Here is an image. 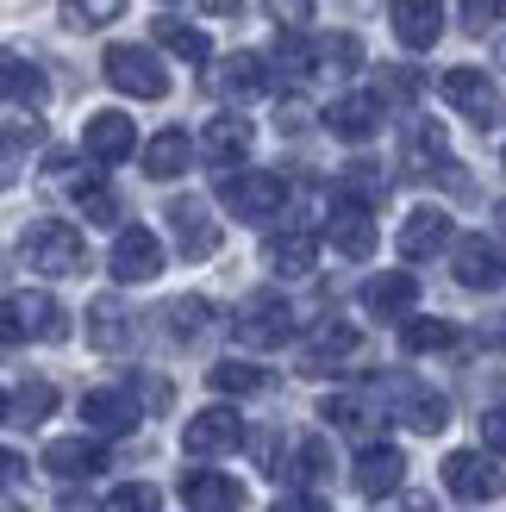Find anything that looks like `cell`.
Listing matches in <instances>:
<instances>
[{"instance_id":"obj_1","label":"cell","mask_w":506,"mask_h":512,"mask_svg":"<svg viewBox=\"0 0 506 512\" xmlns=\"http://www.w3.org/2000/svg\"><path fill=\"white\" fill-rule=\"evenodd\" d=\"M369 400L382 406V419H400L407 431H425V438H438L450 425V400L432 388V381H413V375H375Z\"/></svg>"},{"instance_id":"obj_2","label":"cell","mask_w":506,"mask_h":512,"mask_svg":"<svg viewBox=\"0 0 506 512\" xmlns=\"http://www.w3.org/2000/svg\"><path fill=\"white\" fill-rule=\"evenodd\" d=\"M19 256L44 281H69V275L88 269V238L75 232L69 219H32V225H25V238H19Z\"/></svg>"},{"instance_id":"obj_3","label":"cell","mask_w":506,"mask_h":512,"mask_svg":"<svg viewBox=\"0 0 506 512\" xmlns=\"http://www.w3.org/2000/svg\"><path fill=\"white\" fill-rule=\"evenodd\" d=\"M69 338V313L44 288H19L0 300V344H57Z\"/></svg>"},{"instance_id":"obj_4","label":"cell","mask_w":506,"mask_h":512,"mask_svg":"<svg viewBox=\"0 0 506 512\" xmlns=\"http://www.w3.org/2000/svg\"><path fill=\"white\" fill-rule=\"evenodd\" d=\"M219 200H225V213L232 219H250V225H263L288 207V182L275 169H232L219 182Z\"/></svg>"},{"instance_id":"obj_5","label":"cell","mask_w":506,"mask_h":512,"mask_svg":"<svg viewBox=\"0 0 506 512\" xmlns=\"http://www.w3.org/2000/svg\"><path fill=\"white\" fill-rule=\"evenodd\" d=\"M100 69H107V82L119 94H132V100H163L169 94V69H163V57L150 44H107Z\"/></svg>"},{"instance_id":"obj_6","label":"cell","mask_w":506,"mask_h":512,"mask_svg":"<svg viewBox=\"0 0 506 512\" xmlns=\"http://www.w3.org/2000/svg\"><path fill=\"white\" fill-rule=\"evenodd\" d=\"M232 338L250 344V350H282V344L294 338V306H288L282 294H250V300H238Z\"/></svg>"},{"instance_id":"obj_7","label":"cell","mask_w":506,"mask_h":512,"mask_svg":"<svg viewBox=\"0 0 506 512\" xmlns=\"http://www.w3.org/2000/svg\"><path fill=\"white\" fill-rule=\"evenodd\" d=\"M438 94H444L463 119L482 125V132H494V125L506 119V100H500V88H494L488 69H469V63H463V69H444V75H438Z\"/></svg>"},{"instance_id":"obj_8","label":"cell","mask_w":506,"mask_h":512,"mask_svg":"<svg viewBox=\"0 0 506 512\" xmlns=\"http://www.w3.org/2000/svg\"><path fill=\"white\" fill-rule=\"evenodd\" d=\"M438 481H444V488L457 494L463 506H494V500L506 494L500 463H494V456H482V450H450L444 469H438Z\"/></svg>"},{"instance_id":"obj_9","label":"cell","mask_w":506,"mask_h":512,"mask_svg":"<svg viewBox=\"0 0 506 512\" xmlns=\"http://www.w3.org/2000/svg\"><path fill=\"white\" fill-rule=\"evenodd\" d=\"M138 419H144V400L125 388V381H107V388H88V394H82V425L94 431L100 444H107V438H125V431H138Z\"/></svg>"},{"instance_id":"obj_10","label":"cell","mask_w":506,"mask_h":512,"mask_svg":"<svg viewBox=\"0 0 506 512\" xmlns=\"http://www.w3.org/2000/svg\"><path fill=\"white\" fill-rule=\"evenodd\" d=\"M450 269H457V281L469 294H494L506 288V250L482 232H463V238H450Z\"/></svg>"},{"instance_id":"obj_11","label":"cell","mask_w":506,"mask_h":512,"mask_svg":"<svg viewBox=\"0 0 506 512\" xmlns=\"http://www.w3.org/2000/svg\"><path fill=\"white\" fill-rule=\"evenodd\" d=\"M169 232H175V250H182V263H207V256L219 250V219L207 213V200H194V194H175L169 207Z\"/></svg>"},{"instance_id":"obj_12","label":"cell","mask_w":506,"mask_h":512,"mask_svg":"<svg viewBox=\"0 0 506 512\" xmlns=\"http://www.w3.org/2000/svg\"><path fill=\"white\" fill-rule=\"evenodd\" d=\"M107 275L113 281H157L163 275V244L150 225H119V238L107 250Z\"/></svg>"},{"instance_id":"obj_13","label":"cell","mask_w":506,"mask_h":512,"mask_svg":"<svg viewBox=\"0 0 506 512\" xmlns=\"http://www.w3.org/2000/svg\"><path fill=\"white\" fill-rule=\"evenodd\" d=\"M325 238H332L338 256H350V263H363V256L375 250V207H363V200H350L332 188V213H325Z\"/></svg>"},{"instance_id":"obj_14","label":"cell","mask_w":506,"mask_h":512,"mask_svg":"<svg viewBox=\"0 0 506 512\" xmlns=\"http://www.w3.org/2000/svg\"><path fill=\"white\" fill-rule=\"evenodd\" d=\"M244 444V419L238 406H207V413H194L182 425V450L188 456H232Z\"/></svg>"},{"instance_id":"obj_15","label":"cell","mask_w":506,"mask_h":512,"mask_svg":"<svg viewBox=\"0 0 506 512\" xmlns=\"http://www.w3.org/2000/svg\"><path fill=\"white\" fill-rule=\"evenodd\" d=\"M450 238H457V225H450L444 207H413L407 219H400V232H394V244H400L407 263H425V256L450 250Z\"/></svg>"},{"instance_id":"obj_16","label":"cell","mask_w":506,"mask_h":512,"mask_svg":"<svg viewBox=\"0 0 506 512\" xmlns=\"http://www.w3.org/2000/svg\"><path fill=\"white\" fill-rule=\"evenodd\" d=\"M82 150L100 163V169H113V163H125L138 150V125H132V113H94L88 125H82Z\"/></svg>"},{"instance_id":"obj_17","label":"cell","mask_w":506,"mask_h":512,"mask_svg":"<svg viewBox=\"0 0 506 512\" xmlns=\"http://www.w3.org/2000/svg\"><path fill=\"white\" fill-rule=\"evenodd\" d=\"M250 144H257V132H250V119L244 113H219V119H207V132H200V157H207L213 169H244V157H250Z\"/></svg>"},{"instance_id":"obj_18","label":"cell","mask_w":506,"mask_h":512,"mask_svg":"<svg viewBox=\"0 0 506 512\" xmlns=\"http://www.w3.org/2000/svg\"><path fill=\"white\" fill-rule=\"evenodd\" d=\"M207 88L219 100H257V94H269V63L257 57V50H232V57L207 75Z\"/></svg>"},{"instance_id":"obj_19","label":"cell","mask_w":506,"mask_h":512,"mask_svg":"<svg viewBox=\"0 0 506 512\" xmlns=\"http://www.w3.org/2000/svg\"><path fill=\"white\" fill-rule=\"evenodd\" d=\"M325 125H332V138H344V144H369L375 132H382V94H344V100H332L325 107Z\"/></svg>"},{"instance_id":"obj_20","label":"cell","mask_w":506,"mask_h":512,"mask_svg":"<svg viewBox=\"0 0 506 512\" xmlns=\"http://www.w3.org/2000/svg\"><path fill=\"white\" fill-rule=\"evenodd\" d=\"M44 469L57 481H94L107 469V444L100 438H50L44 444Z\"/></svg>"},{"instance_id":"obj_21","label":"cell","mask_w":506,"mask_h":512,"mask_svg":"<svg viewBox=\"0 0 506 512\" xmlns=\"http://www.w3.org/2000/svg\"><path fill=\"white\" fill-rule=\"evenodd\" d=\"M0 100H7V107H44L50 100L44 69L25 57V50H7V44H0Z\"/></svg>"},{"instance_id":"obj_22","label":"cell","mask_w":506,"mask_h":512,"mask_svg":"<svg viewBox=\"0 0 506 512\" xmlns=\"http://www.w3.org/2000/svg\"><path fill=\"white\" fill-rule=\"evenodd\" d=\"M400 481H407V456H400L394 444H363V456H357V494L363 500H388V494H400Z\"/></svg>"},{"instance_id":"obj_23","label":"cell","mask_w":506,"mask_h":512,"mask_svg":"<svg viewBox=\"0 0 506 512\" xmlns=\"http://www.w3.org/2000/svg\"><path fill=\"white\" fill-rule=\"evenodd\" d=\"M363 306L375 319H413V306H419V281L407 269H382V275H369L363 281Z\"/></svg>"},{"instance_id":"obj_24","label":"cell","mask_w":506,"mask_h":512,"mask_svg":"<svg viewBox=\"0 0 506 512\" xmlns=\"http://www.w3.org/2000/svg\"><path fill=\"white\" fill-rule=\"evenodd\" d=\"M313 263H319V232H275V238H263V269L269 275L300 281V275H313Z\"/></svg>"},{"instance_id":"obj_25","label":"cell","mask_w":506,"mask_h":512,"mask_svg":"<svg viewBox=\"0 0 506 512\" xmlns=\"http://www.w3.org/2000/svg\"><path fill=\"white\" fill-rule=\"evenodd\" d=\"M182 506L188 512H244V488L219 469H188L182 475Z\"/></svg>"},{"instance_id":"obj_26","label":"cell","mask_w":506,"mask_h":512,"mask_svg":"<svg viewBox=\"0 0 506 512\" xmlns=\"http://www.w3.org/2000/svg\"><path fill=\"white\" fill-rule=\"evenodd\" d=\"M132 313H125V300L119 294H100L94 306H88V344L94 350H107V356H119V350H132Z\"/></svg>"},{"instance_id":"obj_27","label":"cell","mask_w":506,"mask_h":512,"mask_svg":"<svg viewBox=\"0 0 506 512\" xmlns=\"http://www.w3.org/2000/svg\"><path fill=\"white\" fill-rule=\"evenodd\" d=\"M394 38L407 50H432L444 38V7L438 0H394Z\"/></svg>"},{"instance_id":"obj_28","label":"cell","mask_w":506,"mask_h":512,"mask_svg":"<svg viewBox=\"0 0 506 512\" xmlns=\"http://www.w3.org/2000/svg\"><path fill=\"white\" fill-rule=\"evenodd\" d=\"M319 419L332 431H357V438H375L382 431V406H375L369 394H325L319 400Z\"/></svg>"},{"instance_id":"obj_29","label":"cell","mask_w":506,"mask_h":512,"mask_svg":"<svg viewBox=\"0 0 506 512\" xmlns=\"http://www.w3.org/2000/svg\"><path fill=\"white\" fill-rule=\"evenodd\" d=\"M188 163H194V138L182 132V125H169V132H157L144 144V175L150 182H175Z\"/></svg>"},{"instance_id":"obj_30","label":"cell","mask_w":506,"mask_h":512,"mask_svg":"<svg viewBox=\"0 0 506 512\" xmlns=\"http://www.w3.org/2000/svg\"><path fill=\"white\" fill-rule=\"evenodd\" d=\"M363 338H357V325H344V319H325L313 338H307V350H300V369H325V363H344L350 350H357Z\"/></svg>"},{"instance_id":"obj_31","label":"cell","mask_w":506,"mask_h":512,"mask_svg":"<svg viewBox=\"0 0 506 512\" xmlns=\"http://www.w3.org/2000/svg\"><path fill=\"white\" fill-rule=\"evenodd\" d=\"M213 300H200V294H182V300H169L163 306V325H169V338L175 344H200V338H207V331H213Z\"/></svg>"},{"instance_id":"obj_32","label":"cell","mask_w":506,"mask_h":512,"mask_svg":"<svg viewBox=\"0 0 506 512\" xmlns=\"http://www.w3.org/2000/svg\"><path fill=\"white\" fill-rule=\"evenodd\" d=\"M207 388L225 394V400H244V394H263V388H269V369L244 363V356H225V363L207 369Z\"/></svg>"},{"instance_id":"obj_33","label":"cell","mask_w":506,"mask_h":512,"mask_svg":"<svg viewBox=\"0 0 506 512\" xmlns=\"http://www.w3.org/2000/svg\"><path fill=\"white\" fill-rule=\"evenodd\" d=\"M150 38H157L163 50H169V57H182V63H207L213 57V44H207V32H200V25H188V19H157V25H150Z\"/></svg>"},{"instance_id":"obj_34","label":"cell","mask_w":506,"mask_h":512,"mask_svg":"<svg viewBox=\"0 0 506 512\" xmlns=\"http://www.w3.org/2000/svg\"><path fill=\"white\" fill-rule=\"evenodd\" d=\"M400 350H407V356L457 350V325H450V319H407V325H400Z\"/></svg>"},{"instance_id":"obj_35","label":"cell","mask_w":506,"mask_h":512,"mask_svg":"<svg viewBox=\"0 0 506 512\" xmlns=\"http://www.w3.org/2000/svg\"><path fill=\"white\" fill-rule=\"evenodd\" d=\"M50 413H57V388L50 381H25L19 394H7V419H19V425H38Z\"/></svg>"},{"instance_id":"obj_36","label":"cell","mask_w":506,"mask_h":512,"mask_svg":"<svg viewBox=\"0 0 506 512\" xmlns=\"http://www.w3.org/2000/svg\"><path fill=\"white\" fill-rule=\"evenodd\" d=\"M32 144H38V125H0V188L19 182L25 150H32Z\"/></svg>"},{"instance_id":"obj_37","label":"cell","mask_w":506,"mask_h":512,"mask_svg":"<svg viewBox=\"0 0 506 512\" xmlns=\"http://www.w3.org/2000/svg\"><path fill=\"white\" fill-rule=\"evenodd\" d=\"M294 481H300V488H313V481H332V444H325L319 431L294 444Z\"/></svg>"},{"instance_id":"obj_38","label":"cell","mask_w":506,"mask_h":512,"mask_svg":"<svg viewBox=\"0 0 506 512\" xmlns=\"http://www.w3.org/2000/svg\"><path fill=\"white\" fill-rule=\"evenodd\" d=\"M75 188V207H82V219H94V225H119V194L107 188V182H69Z\"/></svg>"},{"instance_id":"obj_39","label":"cell","mask_w":506,"mask_h":512,"mask_svg":"<svg viewBox=\"0 0 506 512\" xmlns=\"http://www.w3.org/2000/svg\"><path fill=\"white\" fill-rule=\"evenodd\" d=\"M125 13V0H63V19L75 32H100V25H113Z\"/></svg>"},{"instance_id":"obj_40","label":"cell","mask_w":506,"mask_h":512,"mask_svg":"<svg viewBox=\"0 0 506 512\" xmlns=\"http://www.w3.org/2000/svg\"><path fill=\"white\" fill-rule=\"evenodd\" d=\"M100 512H163V494L150 488V481H125V488L107 494V506Z\"/></svg>"},{"instance_id":"obj_41","label":"cell","mask_w":506,"mask_h":512,"mask_svg":"<svg viewBox=\"0 0 506 512\" xmlns=\"http://www.w3.org/2000/svg\"><path fill=\"white\" fill-rule=\"evenodd\" d=\"M269 7V19L282 25V32H307L313 25V0H263Z\"/></svg>"},{"instance_id":"obj_42","label":"cell","mask_w":506,"mask_h":512,"mask_svg":"<svg viewBox=\"0 0 506 512\" xmlns=\"http://www.w3.org/2000/svg\"><path fill=\"white\" fill-rule=\"evenodd\" d=\"M269 512H332V500H325L319 488H288V494H275Z\"/></svg>"},{"instance_id":"obj_43","label":"cell","mask_w":506,"mask_h":512,"mask_svg":"<svg viewBox=\"0 0 506 512\" xmlns=\"http://www.w3.org/2000/svg\"><path fill=\"white\" fill-rule=\"evenodd\" d=\"M482 444H488V456H506V406L482 413Z\"/></svg>"},{"instance_id":"obj_44","label":"cell","mask_w":506,"mask_h":512,"mask_svg":"<svg viewBox=\"0 0 506 512\" xmlns=\"http://www.w3.org/2000/svg\"><path fill=\"white\" fill-rule=\"evenodd\" d=\"M13 481H25V456L19 450H0V494H7Z\"/></svg>"},{"instance_id":"obj_45","label":"cell","mask_w":506,"mask_h":512,"mask_svg":"<svg viewBox=\"0 0 506 512\" xmlns=\"http://www.w3.org/2000/svg\"><path fill=\"white\" fill-rule=\"evenodd\" d=\"M463 13H469V32H482V25L494 19V0H463Z\"/></svg>"},{"instance_id":"obj_46","label":"cell","mask_w":506,"mask_h":512,"mask_svg":"<svg viewBox=\"0 0 506 512\" xmlns=\"http://www.w3.org/2000/svg\"><path fill=\"white\" fill-rule=\"evenodd\" d=\"M57 512H94V500H88V494H69V500H63Z\"/></svg>"},{"instance_id":"obj_47","label":"cell","mask_w":506,"mask_h":512,"mask_svg":"<svg viewBox=\"0 0 506 512\" xmlns=\"http://www.w3.org/2000/svg\"><path fill=\"white\" fill-rule=\"evenodd\" d=\"M200 7H207V13H232L238 0H200Z\"/></svg>"},{"instance_id":"obj_48","label":"cell","mask_w":506,"mask_h":512,"mask_svg":"<svg viewBox=\"0 0 506 512\" xmlns=\"http://www.w3.org/2000/svg\"><path fill=\"white\" fill-rule=\"evenodd\" d=\"M494 344H500V350H506V319H500V331H494Z\"/></svg>"},{"instance_id":"obj_49","label":"cell","mask_w":506,"mask_h":512,"mask_svg":"<svg viewBox=\"0 0 506 512\" xmlns=\"http://www.w3.org/2000/svg\"><path fill=\"white\" fill-rule=\"evenodd\" d=\"M0 419H7V388H0Z\"/></svg>"},{"instance_id":"obj_50","label":"cell","mask_w":506,"mask_h":512,"mask_svg":"<svg viewBox=\"0 0 506 512\" xmlns=\"http://www.w3.org/2000/svg\"><path fill=\"white\" fill-rule=\"evenodd\" d=\"M494 219H500V232H506V207H500V213H494Z\"/></svg>"},{"instance_id":"obj_51","label":"cell","mask_w":506,"mask_h":512,"mask_svg":"<svg viewBox=\"0 0 506 512\" xmlns=\"http://www.w3.org/2000/svg\"><path fill=\"white\" fill-rule=\"evenodd\" d=\"M494 13H506V0H494Z\"/></svg>"},{"instance_id":"obj_52","label":"cell","mask_w":506,"mask_h":512,"mask_svg":"<svg viewBox=\"0 0 506 512\" xmlns=\"http://www.w3.org/2000/svg\"><path fill=\"white\" fill-rule=\"evenodd\" d=\"M500 169H506V150H500Z\"/></svg>"}]
</instances>
